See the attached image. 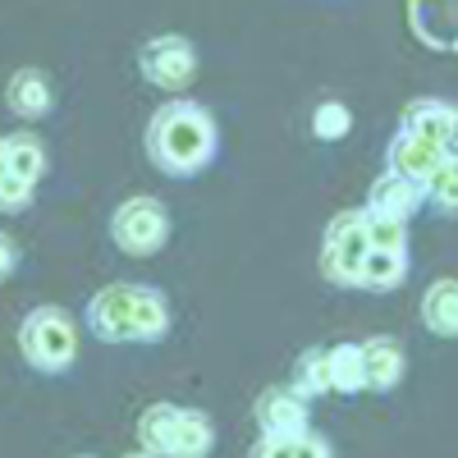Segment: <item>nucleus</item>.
Here are the masks:
<instances>
[{
	"mask_svg": "<svg viewBox=\"0 0 458 458\" xmlns=\"http://www.w3.org/2000/svg\"><path fill=\"white\" fill-rule=\"evenodd\" d=\"M454 106L449 101H440V97H422V101H408V110H403V133H412V138H422V142H445V133H449V124H454Z\"/></svg>",
	"mask_w": 458,
	"mask_h": 458,
	"instance_id": "nucleus-12",
	"label": "nucleus"
},
{
	"mask_svg": "<svg viewBox=\"0 0 458 458\" xmlns=\"http://www.w3.org/2000/svg\"><path fill=\"white\" fill-rule=\"evenodd\" d=\"M5 151H10V170H14L19 179H28V183L42 179V170H47V147H42V138L14 133V138H5Z\"/></svg>",
	"mask_w": 458,
	"mask_h": 458,
	"instance_id": "nucleus-21",
	"label": "nucleus"
},
{
	"mask_svg": "<svg viewBox=\"0 0 458 458\" xmlns=\"http://www.w3.org/2000/svg\"><path fill=\"white\" fill-rule=\"evenodd\" d=\"M0 174H10V151H5V138H0Z\"/></svg>",
	"mask_w": 458,
	"mask_h": 458,
	"instance_id": "nucleus-30",
	"label": "nucleus"
},
{
	"mask_svg": "<svg viewBox=\"0 0 458 458\" xmlns=\"http://www.w3.org/2000/svg\"><path fill=\"white\" fill-rule=\"evenodd\" d=\"M293 390H298V394H308V399H317V394H335V390H330V353H326V349H302V353H298Z\"/></svg>",
	"mask_w": 458,
	"mask_h": 458,
	"instance_id": "nucleus-20",
	"label": "nucleus"
},
{
	"mask_svg": "<svg viewBox=\"0 0 458 458\" xmlns=\"http://www.w3.org/2000/svg\"><path fill=\"white\" fill-rule=\"evenodd\" d=\"M367 243L380 252H408V220L367 211Z\"/></svg>",
	"mask_w": 458,
	"mask_h": 458,
	"instance_id": "nucleus-22",
	"label": "nucleus"
},
{
	"mask_svg": "<svg viewBox=\"0 0 458 458\" xmlns=\"http://www.w3.org/2000/svg\"><path fill=\"white\" fill-rule=\"evenodd\" d=\"M110 239L129 257H151V252H161L165 239H170V216H165V207L157 198H129L110 216Z\"/></svg>",
	"mask_w": 458,
	"mask_h": 458,
	"instance_id": "nucleus-4",
	"label": "nucleus"
},
{
	"mask_svg": "<svg viewBox=\"0 0 458 458\" xmlns=\"http://www.w3.org/2000/svg\"><path fill=\"white\" fill-rule=\"evenodd\" d=\"M257 427L261 436L298 440L308 436V394H298L293 386H276L257 399Z\"/></svg>",
	"mask_w": 458,
	"mask_h": 458,
	"instance_id": "nucleus-6",
	"label": "nucleus"
},
{
	"mask_svg": "<svg viewBox=\"0 0 458 458\" xmlns=\"http://www.w3.org/2000/svg\"><path fill=\"white\" fill-rule=\"evenodd\" d=\"M19 344L37 371H69L79 358V326L64 308H32L19 326Z\"/></svg>",
	"mask_w": 458,
	"mask_h": 458,
	"instance_id": "nucleus-2",
	"label": "nucleus"
},
{
	"mask_svg": "<svg viewBox=\"0 0 458 458\" xmlns=\"http://www.w3.org/2000/svg\"><path fill=\"white\" fill-rule=\"evenodd\" d=\"M211 445H216V427H211V417L179 408V422H174V445H170V458H207V454H211Z\"/></svg>",
	"mask_w": 458,
	"mask_h": 458,
	"instance_id": "nucleus-15",
	"label": "nucleus"
},
{
	"mask_svg": "<svg viewBox=\"0 0 458 458\" xmlns=\"http://www.w3.org/2000/svg\"><path fill=\"white\" fill-rule=\"evenodd\" d=\"M138 289H142V284H110V289H101V293L92 298L88 326H92L97 339H106V344L129 339V330H133V308H138Z\"/></svg>",
	"mask_w": 458,
	"mask_h": 458,
	"instance_id": "nucleus-7",
	"label": "nucleus"
},
{
	"mask_svg": "<svg viewBox=\"0 0 458 458\" xmlns=\"http://www.w3.org/2000/svg\"><path fill=\"white\" fill-rule=\"evenodd\" d=\"M427 202L440 211H458V161H440V170L427 179Z\"/></svg>",
	"mask_w": 458,
	"mask_h": 458,
	"instance_id": "nucleus-23",
	"label": "nucleus"
},
{
	"mask_svg": "<svg viewBox=\"0 0 458 458\" xmlns=\"http://www.w3.org/2000/svg\"><path fill=\"white\" fill-rule=\"evenodd\" d=\"M408 14L427 47H440V51L458 47V0H412Z\"/></svg>",
	"mask_w": 458,
	"mask_h": 458,
	"instance_id": "nucleus-10",
	"label": "nucleus"
},
{
	"mask_svg": "<svg viewBox=\"0 0 458 458\" xmlns=\"http://www.w3.org/2000/svg\"><path fill=\"white\" fill-rule=\"evenodd\" d=\"M174 422H179V408L174 403H151L142 417H138V440L151 458H170V445H174Z\"/></svg>",
	"mask_w": 458,
	"mask_h": 458,
	"instance_id": "nucleus-16",
	"label": "nucleus"
},
{
	"mask_svg": "<svg viewBox=\"0 0 458 458\" xmlns=\"http://www.w3.org/2000/svg\"><path fill=\"white\" fill-rule=\"evenodd\" d=\"M422 188L417 183H408L403 174H394V170H386L376 183H371V193H367V211H376V216H394V220H412V211L422 207Z\"/></svg>",
	"mask_w": 458,
	"mask_h": 458,
	"instance_id": "nucleus-11",
	"label": "nucleus"
},
{
	"mask_svg": "<svg viewBox=\"0 0 458 458\" xmlns=\"http://www.w3.org/2000/svg\"><path fill=\"white\" fill-rule=\"evenodd\" d=\"M248 458H298V440H280V436H261L252 445Z\"/></svg>",
	"mask_w": 458,
	"mask_h": 458,
	"instance_id": "nucleus-26",
	"label": "nucleus"
},
{
	"mask_svg": "<svg viewBox=\"0 0 458 458\" xmlns=\"http://www.w3.org/2000/svg\"><path fill=\"white\" fill-rule=\"evenodd\" d=\"M170 330V308H165V298L157 293V289H138V308H133V330H129V339H138V344H151V339H161Z\"/></svg>",
	"mask_w": 458,
	"mask_h": 458,
	"instance_id": "nucleus-18",
	"label": "nucleus"
},
{
	"mask_svg": "<svg viewBox=\"0 0 458 458\" xmlns=\"http://www.w3.org/2000/svg\"><path fill=\"white\" fill-rule=\"evenodd\" d=\"M422 326L440 339H458V280H436L422 293Z\"/></svg>",
	"mask_w": 458,
	"mask_h": 458,
	"instance_id": "nucleus-13",
	"label": "nucleus"
},
{
	"mask_svg": "<svg viewBox=\"0 0 458 458\" xmlns=\"http://www.w3.org/2000/svg\"><path fill=\"white\" fill-rule=\"evenodd\" d=\"M403 367H408V358H403V344L394 335L362 339V376H367V390L371 394L394 390L399 380H403Z\"/></svg>",
	"mask_w": 458,
	"mask_h": 458,
	"instance_id": "nucleus-8",
	"label": "nucleus"
},
{
	"mask_svg": "<svg viewBox=\"0 0 458 458\" xmlns=\"http://www.w3.org/2000/svg\"><path fill=\"white\" fill-rule=\"evenodd\" d=\"M298 458H330V445L308 431V436H298Z\"/></svg>",
	"mask_w": 458,
	"mask_h": 458,
	"instance_id": "nucleus-28",
	"label": "nucleus"
},
{
	"mask_svg": "<svg viewBox=\"0 0 458 458\" xmlns=\"http://www.w3.org/2000/svg\"><path fill=\"white\" fill-rule=\"evenodd\" d=\"M353 129V114L349 110H344L339 101H326L317 114H312V133L317 138H326V142H335V138H344V133H349Z\"/></svg>",
	"mask_w": 458,
	"mask_h": 458,
	"instance_id": "nucleus-24",
	"label": "nucleus"
},
{
	"mask_svg": "<svg viewBox=\"0 0 458 458\" xmlns=\"http://www.w3.org/2000/svg\"><path fill=\"white\" fill-rule=\"evenodd\" d=\"M440 161H445V151L436 147V142H422V138H412V133H394V142H390V165L386 170H394V174H403L408 183H417L427 193V179L440 170Z\"/></svg>",
	"mask_w": 458,
	"mask_h": 458,
	"instance_id": "nucleus-9",
	"label": "nucleus"
},
{
	"mask_svg": "<svg viewBox=\"0 0 458 458\" xmlns=\"http://www.w3.org/2000/svg\"><path fill=\"white\" fill-rule=\"evenodd\" d=\"M440 151H445V161H458V114H454V124H449V133H445Z\"/></svg>",
	"mask_w": 458,
	"mask_h": 458,
	"instance_id": "nucleus-29",
	"label": "nucleus"
},
{
	"mask_svg": "<svg viewBox=\"0 0 458 458\" xmlns=\"http://www.w3.org/2000/svg\"><path fill=\"white\" fill-rule=\"evenodd\" d=\"M5 101L14 114H23V120H42V114L51 110V83L42 69H19L10 88H5Z\"/></svg>",
	"mask_w": 458,
	"mask_h": 458,
	"instance_id": "nucleus-14",
	"label": "nucleus"
},
{
	"mask_svg": "<svg viewBox=\"0 0 458 458\" xmlns=\"http://www.w3.org/2000/svg\"><path fill=\"white\" fill-rule=\"evenodd\" d=\"M138 64L147 73L151 88H165V92H183L188 83H193L198 73V51L188 37H151V42L138 51Z\"/></svg>",
	"mask_w": 458,
	"mask_h": 458,
	"instance_id": "nucleus-5",
	"label": "nucleus"
},
{
	"mask_svg": "<svg viewBox=\"0 0 458 458\" xmlns=\"http://www.w3.org/2000/svg\"><path fill=\"white\" fill-rule=\"evenodd\" d=\"M367 252H371V243H367V207L339 211L326 225V243H321V271H326V280L344 284V289H358Z\"/></svg>",
	"mask_w": 458,
	"mask_h": 458,
	"instance_id": "nucleus-3",
	"label": "nucleus"
},
{
	"mask_svg": "<svg viewBox=\"0 0 458 458\" xmlns=\"http://www.w3.org/2000/svg\"><path fill=\"white\" fill-rule=\"evenodd\" d=\"M408 276V252H380L371 248L367 261H362V276H358V289H376V293H386V289H399Z\"/></svg>",
	"mask_w": 458,
	"mask_h": 458,
	"instance_id": "nucleus-17",
	"label": "nucleus"
},
{
	"mask_svg": "<svg viewBox=\"0 0 458 458\" xmlns=\"http://www.w3.org/2000/svg\"><path fill=\"white\" fill-rule=\"evenodd\" d=\"M330 353V390L335 394H358L367 390V376H362V344H335Z\"/></svg>",
	"mask_w": 458,
	"mask_h": 458,
	"instance_id": "nucleus-19",
	"label": "nucleus"
},
{
	"mask_svg": "<svg viewBox=\"0 0 458 458\" xmlns=\"http://www.w3.org/2000/svg\"><path fill=\"white\" fill-rule=\"evenodd\" d=\"M14 266H19V248H14L10 234H0V280H10Z\"/></svg>",
	"mask_w": 458,
	"mask_h": 458,
	"instance_id": "nucleus-27",
	"label": "nucleus"
},
{
	"mask_svg": "<svg viewBox=\"0 0 458 458\" xmlns=\"http://www.w3.org/2000/svg\"><path fill=\"white\" fill-rule=\"evenodd\" d=\"M129 458H151V454H147V449H142V454H129Z\"/></svg>",
	"mask_w": 458,
	"mask_h": 458,
	"instance_id": "nucleus-31",
	"label": "nucleus"
},
{
	"mask_svg": "<svg viewBox=\"0 0 458 458\" xmlns=\"http://www.w3.org/2000/svg\"><path fill=\"white\" fill-rule=\"evenodd\" d=\"M147 157L157 170L165 174H198L202 165H211L216 157V124L211 114L193 101H174V106H161L147 124Z\"/></svg>",
	"mask_w": 458,
	"mask_h": 458,
	"instance_id": "nucleus-1",
	"label": "nucleus"
},
{
	"mask_svg": "<svg viewBox=\"0 0 458 458\" xmlns=\"http://www.w3.org/2000/svg\"><path fill=\"white\" fill-rule=\"evenodd\" d=\"M28 202H32V183L19 179L14 170H10V174H0V211H10V216H14V211H23Z\"/></svg>",
	"mask_w": 458,
	"mask_h": 458,
	"instance_id": "nucleus-25",
	"label": "nucleus"
}]
</instances>
